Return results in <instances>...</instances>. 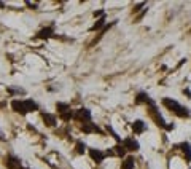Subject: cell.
<instances>
[{
	"instance_id": "obj_1",
	"label": "cell",
	"mask_w": 191,
	"mask_h": 169,
	"mask_svg": "<svg viewBox=\"0 0 191 169\" xmlns=\"http://www.w3.org/2000/svg\"><path fill=\"white\" fill-rule=\"evenodd\" d=\"M162 105H164L166 109H169L170 112H174V113H175L177 117H180V118H188V117L191 115L188 107L180 105L177 101L170 99V97H164V99H162Z\"/></svg>"
},
{
	"instance_id": "obj_2",
	"label": "cell",
	"mask_w": 191,
	"mask_h": 169,
	"mask_svg": "<svg viewBox=\"0 0 191 169\" xmlns=\"http://www.w3.org/2000/svg\"><path fill=\"white\" fill-rule=\"evenodd\" d=\"M148 113H150V117L153 118V121H155V123H156L158 126H161V128H164V129H166V121H164V118L161 117L159 110L156 109V105H155V104H153V105H150Z\"/></svg>"
},
{
	"instance_id": "obj_3",
	"label": "cell",
	"mask_w": 191,
	"mask_h": 169,
	"mask_svg": "<svg viewBox=\"0 0 191 169\" xmlns=\"http://www.w3.org/2000/svg\"><path fill=\"white\" fill-rule=\"evenodd\" d=\"M123 145H124V148H126V150H129V152H137V150L140 148L139 142H137V140H134L132 137L124 139L123 140Z\"/></svg>"
},
{
	"instance_id": "obj_4",
	"label": "cell",
	"mask_w": 191,
	"mask_h": 169,
	"mask_svg": "<svg viewBox=\"0 0 191 169\" xmlns=\"http://www.w3.org/2000/svg\"><path fill=\"white\" fill-rule=\"evenodd\" d=\"M75 118L80 120V121H86V123H89V121H91V112L88 109H80L75 113Z\"/></svg>"
},
{
	"instance_id": "obj_5",
	"label": "cell",
	"mask_w": 191,
	"mask_h": 169,
	"mask_svg": "<svg viewBox=\"0 0 191 169\" xmlns=\"http://www.w3.org/2000/svg\"><path fill=\"white\" fill-rule=\"evenodd\" d=\"M178 148L183 152L186 163H191V145H189V142H181V144L178 145Z\"/></svg>"
},
{
	"instance_id": "obj_6",
	"label": "cell",
	"mask_w": 191,
	"mask_h": 169,
	"mask_svg": "<svg viewBox=\"0 0 191 169\" xmlns=\"http://www.w3.org/2000/svg\"><path fill=\"white\" fill-rule=\"evenodd\" d=\"M136 102L137 104H148V105H153L155 102L151 101V97L147 94V93H139L137 97H136Z\"/></svg>"
},
{
	"instance_id": "obj_7",
	"label": "cell",
	"mask_w": 191,
	"mask_h": 169,
	"mask_svg": "<svg viewBox=\"0 0 191 169\" xmlns=\"http://www.w3.org/2000/svg\"><path fill=\"white\" fill-rule=\"evenodd\" d=\"M11 107H13L14 112H18V113H21V115H26V113H27V109H26V105H24V102L18 101V99L11 102Z\"/></svg>"
},
{
	"instance_id": "obj_8",
	"label": "cell",
	"mask_w": 191,
	"mask_h": 169,
	"mask_svg": "<svg viewBox=\"0 0 191 169\" xmlns=\"http://www.w3.org/2000/svg\"><path fill=\"white\" fill-rule=\"evenodd\" d=\"M89 155H91V158L94 159L96 163H102L104 161V156H105V153H102L100 150H97V148H91L89 150Z\"/></svg>"
},
{
	"instance_id": "obj_9",
	"label": "cell",
	"mask_w": 191,
	"mask_h": 169,
	"mask_svg": "<svg viewBox=\"0 0 191 169\" xmlns=\"http://www.w3.org/2000/svg\"><path fill=\"white\" fill-rule=\"evenodd\" d=\"M132 129H134V133H136V134H140V133L145 131V123H143L142 120H136L132 123Z\"/></svg>"
},
{
	"instance_id": "obj_10",
	"label": "cell",
	"mask_w": 191,
	"mask_h": 169,
	"mask_svg": "<svg viewBox=\"0 0 191 169\" xmlns=\"http://www.w3.org/2000/svg\"><path fill=\"white\" fill-rule=\"evenodd\" d=\"M19 159H16L14 156H10L8 159H6V167L8 169H19Z\"/></svg>"
},
{
	"instance_id": "obj_11",
	"label": "cell",
	"mask_w": 191,
	"mask_h": 169,
	"mask_svg": "<svg viewBox=\"0 0 191 169\" xmlns=\"http://www.w3.org/2000/svg\"><path fill=\"white\" fill-rule=\"evenodd\" d=\"M134 164H136V159L134 156H128L123 161V169H134Z\"/></svg>"
},
{
	"instance_id": "obj_12",
	"label": "cell",
	"mask_w": 191,
	"mask_h": 169,
	"mask_svg": "<svg viewBox=\"0 0 191 169\" xmlns=\"http://www.w3.org/2000/svg\"><path fill=\"white\" fill-rule=\"evenodd\" d=\"M42 118H43V121L48 125V126H54L56 125V118H54V115H50V113H43L42 115Z\"/></svg>"
},
{
	"instance_id": "obj_13",
	"label": "cell",
	"mask_w": 191,
	"mask_h": 169,
	"mask_svg": "<svg viewBox=\"0 0 191 169\" xmlns=\"http://www.w3.org/2000/svg\"><path fill=\"white\" fill-rule=\"evenodd\" d=\"M83 131H84V133H92V131H96V133H100V129L96 126V125H92V123H84V125H83Z\"/></svg>"
},
{
	"instance_id": "obj_14",
	"label": "cell",
	"mask_w": 191,
	"mask_h": 169,
	"mask_svg": "<svg viewBox=\"0 0 191 169\" xmlns=\"http://www.w3.org/2000/svg\"><path fill=\"white\" fill-rule=\"evenodd\" d=\"M24 105H26V109H27V112H35L37 109H38V105L35 104L34 101H30V99H27V101H24Z\"/></svg>"
},
{
	"instance_id": "obj_15",
	"label": "cell",
	"mask_w": 191,
	"mask_h": 169,
	"mask_svg": "<svg viewBox=\"0 0 191 169\" xmlns=\"http://www.w3.org/2000/svg\"><path fill=\"white\" fill-rule=\"evenodd\" d=\"M53 34V29L51 27H46V29H42L40 32H38V37H42V39H48V37H51Z\"/></svg>"
},
{
	"instance_id": "obj_16",
	"label": "cell",
	"mask_w": 191,
	"mask_h": 169,
	"mask_svg": "<svg viewBox=\"0 0 191 169\" xmlns=\"http://www.w3.org/2000/svg\"><path fill=\"white\" fill-rule=\"evenodd\" d=\"M115 155H118V156H124V155H126V148H124L123 144H118L116 147H115Z\"/></svg>"
},
{
	"instance_id": "obj_17",
	"label": "cell",
	"mask_w": 191,
	"mask_h": 169,
	"mask_svg": "<svg viewBox=\"0 0 191 169\" xmlns=\"http://www.w3.org/2000/svg\"><path fill=\"white\" fill-rule=\"evenodd\" d=\"M104 23H105V16L99 18V19H97V23H96V24L91 27V31H97V29H100V27L104 26Z\"/></svg>"
},
{
	"instance_id": "obj_18",
	"label": "cell",
	"mask_w": 191,
	"mask_h": 169,
	"mask_svg": "<svg viewBox=\"0 0 191 169\" xmlns=\"http://www.w3.org/2000/svg\"><path fill=\"white\" fill-rule=\"evenodd\" d=\"M84 148H86V145L83 142H76V152H78V153H83Z\"/></svg>"
},
{
	"instance_id": "obj_19",
	"label": "cell",
	"mask_w": 191,
	"mask_h": 169,
	"mask_svg": "<svg viewBox=\"0 0 191 169\" xmlns=\"http://www.w3.org/2000/svg\"><path fill=\"white\" fill-rule=\"evenodd\" d=\"M107 131H110V133H112V136H113L115 139H116V142H121V139H120V136H118L116 133H115V131H113V128H112V126H107Z\"/></svg>"
},
{
	"instance_id": "obj_20",
	"label": "cell",
	"mask_w": 191,
	"mask_h": 169,
	"mask_svg": "<svg viewBox=\"0 0 191 169\" xmlns=\"http://www.w3.org/2000/svg\"><path fill=\"white\" fill-rule=\"evenodd\" d=\"M67 109H69V105H67V104H61V102L57 104V110H59L61 113H64V112H65Z\"/></svg>"
},
{
	"instance_id": "obj_21",
	"label": "cell",
	"mask_w": 191,
	"mask_h": 169,
	"mask_svg": "<svg viewBox=\"0 0 191 169\" xmlns=\"http://www.w3.org/2000/svg\"><path fill=\"white\" fill-rule=\"evenodd\" d=\"M61 117H62V120H65V121H67V120H70V118L73 117V113H72V112H64V113H62Z\"/></svg>"
},
{
	"instance_id": "obj_22",
	"label": "cell",
	"mask_w": 191,
	"mask_h": 169,
	"mask_svg": "<svg viewBox=\"0 0 191 169\" xmlns=\"http://www.w3.org/2000/svg\"><path fill=\"white\" fill-rule=\"evenodd\" d=\"M145 5H147L145 2H142V3H139V5H136V6H134V13H136V11H139V10H140V8H142V6H145Z\"/></svg>"
},
{
	"instance_id": "obj_23",
	"label": "cell",
	"mask_w": 191,
	"mask_h": 169,
	"mask_svg": "<svg viewBox=\"0 0 191 169\" xmlns=\"http://www.w3.org/2000/svg\"><path fill=\"white\" fill-rule=\"evenodd\" d=\"M26 5H27V6H30L32 10H35V8H37V3H30V2H26Z\"/></svg>"
},
{
	"instance_id": "obj_24",
	"label": "cell",
	"mask_w": 191,
	"mask_h": 169,
	"mask_svg": "<svg viewBox=\"0 0 191 169\" xmlns=\"http://www.w3.org/2000/svg\"><path fill=\"white\" fill-rule=\"evenodd\" d=\"M174 129V123H170V125H166V131H172Z\"/></svg>"
},
{
	"instance_id": "obj_25",
	"label": "cell",
	"mask_w": 191,
	"mask_h": 169,
	"mask_svg": "<svg viewBox=\"0 0 191 169\" xmlns=\"http://www.w3.org/2000/svg\"><path fill=\"white\" fill-rule=\"evenodd\" d=\"M102 14H104V11H102V10H99V11H94V16H100V18H102Z\"/></svg>"
},
{
	"instance_id": "obj_26",
	"label": "cell",
	"mask_w": 191,
	"mask_h": 169,
	"mask_svg": "<svg viewBox=\"0 0 191 169\" xmlns=\"http://www.w3.org/2000/svg\"><path fill=\"white\" fill-rule=\"evenodd\" d=\"M3 6H5V3H3V2H0V8H3Z\"/></svg>"
},
{
	"instance_id": "obj_27",
	"label": "cell",
	"mask_w": 191,
	"mask_h": 169,
	"mask_svg": "<svg viewBox=\"0 0 191 169\" xmlns=\"http://www.w3.org/2000/svg\"><path fill=\"white\" fill-rule=\"evenodd\" d=\"M0 139H3V136H2V133H0Z\"/></svg>"
}]
</instances>
